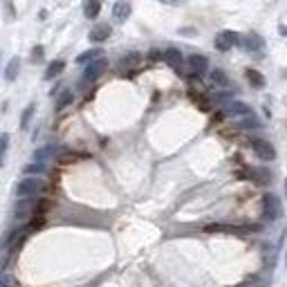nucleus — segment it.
<instances>
[{
    "instance_id": "nucleus-1",
    "label": "nucleus",
    "mask_w": 287,
    "mask_h": 287,
    "mask_svg": "<svg viewBox=\"0 0 287 287\" xmlns=\"http://www.w3.org/2000/svg\"><path fill=\"white\" fill-rule=\"evenodd\" d=\"M281 200H278L274 193H267L265 197H263V215H265L267 220H276L278 215H281Z\"/></svg>"
},
{
    "instance_id": "nucleus-2",
    "label": "nucleus",
    "mask_w": 287,
    "mask_h": 287,
    "mask_svg": "<svg viewBox=\"0 0 287 287\" xmlns=\"http://www.w3.org/2000/svg\"><path fill=\"white\" fill-rule=\"evenodd\" d=\"M251 146H254V153L258 155L263 162L276 160V150H274V146H271L269 142H265V139H251Z\"/></svg>"
},
{
    "instance_id": "nucleus-3",
    "label": "nucleus",
    "mask_w": 287,
    "mask_h": 287,
    "mask_svg": "<svg viewBox=\"0 0 287 287\" xmlns=\"http://www.w3.org/2000/svg\"><path fill=\"white\" fill-rule=\"evenodd\" d=\"M240 43V36L236 32H231V29H224V32H220L218 36H215V49H220V52H227V49H231L234 45H238Z\"/></svg>"
},
{
    "instance_id": "nucleus-4",
    "label": "nucleus",
    "mask_w": 287,
    "mask_h": 287,
    "mask_svg": "<svg viewBox=\"0 0 287 287\" xmlns=\"http://www.w3.org/2000/svg\"><path fill=\"white\" fill-rule=\"evenodd\" d=\"M43 189V182L36 180V177H29V180H23L21 184L16 186V195L18 197H27V195H36Z\"/></svg>"
},
{
    "instance_id": "nucleus-5",
    "label": "nucleus",
    "mask_w": 287,
    "mask_h": 287,
    "mask_svg": "<svg viewBox=\"0 0 287 287\" xmlns=\"http://www.w3.org/2000/svg\"><path fill=\"white\" fill-rule=\"evenodd\" d=\"M106 65H108V61L106 59H95V61H90V65L85 68V81H95V79H99V76L103 74V70H106Z\"/></svg>"
},
{
    "instance_id": "nucleus-6",
    "label": "nucleus",
    "mask_w": 287,
    "mask_h": 287,
    "mask_svg": "<svg viewBox=\"0 0 287 287\" xmlns=\"http://www.w3.org/2000/svg\"><path fill=\"white\" fill-rule=\"evenodd\" d=\"M110 34H112L110 25H108V23H99V25H95L90 29V41L92 43H103V41L110 38Z\"/></svg>"
},
{
    "instance_id": "nucleus-7",
    "label": "nucleus",
    "mask_w": 287,
    "mask_h": 287,
    "mask_svg": "<svg viewBox=\"0 0 287 287\" xmlns=\"http://www.w3.org/2000/svg\"><path fill=\"white\" fill-rule=\"evenodd\" d=\"M130 14H133V7H130V2H126V0H119V2H115V7H112V18L119 23L130 18Z\"/></svg>"
},
{
    "instance_id": "nucleus-8",
    "label": "nucleus",
    "mask_w": 287,
    "mask_h": 287,
    "mask_svg": "<svg viewBox=\"0 0 287 287\" xmlns=\"http://www.w3.org/2000/svg\"><path fill=\"white\" fill-rule=\"evenodd\" d=\"M189 68H191V72H195V74L207 72V70H209L207 56H202V54H193V56H189Z\"/></svg>"
},
{
    "instance_id": "nucleus-9",
    "label": "nucleus",
    "mask_w": 287,
    "mask_h": 287,
    "mask_svg": "<svg viewBox=\"0 0 287 287\" xmlns=\"http://www.w3.org/2000/svg\"><path fill=\"white\" fill-rule=\"evenodd\" d=\"M245 175L249 180H254L256 184H269L271 182V173L267 168H249V170H245Z\"/></svg>"
},
{
    "instance_id": "nucleus-10",
    "label": "nucleus",
    "mask_w": 287,
    "mask_h": 287,
    "mask_svg": "<svg viewBox=\"0 0 287 287\" xmlns=\"http://www.w3.org/2000/svg\"><path fill=\"white\" fill-rule=\"evenodd\" d=\"M240 43H242V48L249 49V52H261V49L265 48V41H263V38L258 36V34H254V32L247 34L245 41H240Z\"/></svg>"
},
{
    "instance_id": "nucleus-11",
    "label": "nucleus",
    "mask_w": 287,
    "mask_h": 287,
    "mask_svg": "<svg viewBox=\"0 0 287 287\" xmlns=\"http://www.w3.org/2000/svg\"><path fill=\"white\" fill-rule=\"evenodd\" d=\"M99 11H101V0H85V5H83L85 18H96Z\"/></svg>"
},
{
    "instance_id": "nucleus-12",
    "label": "nucleus",
    "mask_w": 287,
    "mask_h": 287,
    "mask_svg": "<svg viewBox=\"0 0 287 287\" xmlns=\"http://www.w3.org/2000/svg\"><path fill=\"white\" fill-rule=\"evenodd\" d=\"M245 76H247V81L251 83V88H263L265 85V76L258 72V70H245Z\"/></svg>"
},
{
    "instance_id": "nucleus-13",
    "label": "nucleus",
    "mask_w": 287,
    "mask_h": 287,
    "mask_svg": "<svg viewBox=\"0 0 287 287\" xmlns=\"http://www.w3.org/2000/svg\"><path fill=\"white\" fill-rule=\"evenodd\" d=\"M164 59H166V63H168V65H173L175 70H180V68H182V54L177 52L175 48L166 49V52H164Z\"/></svg>"
},
{
    "instance_id": "nucleus-14",
    "label": "nucleus",
    "mask_w": 287,
    "mask_h": 287,
    "mask_svg": "<svg viewBox=\"0 0 287 287\" xmlns=\"http://www.w3.org/2000/svg\"><path fill=\"white\" fill-rule=\"evenodd\" d=\"M65 70V61H52L45 70V79H54V76H59L61 72Z\"/></svg>"
},
{
    "instance_id": "nucleus-15",
    "label": "nucleus",
    "mask_w": 287,
    "mask_h": 287,
    "mask_svg": "<svg viewBox=\"0 0 287 287\" xmlns=\"http://www.w3.org/2000/svg\"><path fill=\"white\" fill-rule=\"evenodd\" d=\"M99 56H101V49H90V52L79 54V59H76V63H90V61L99 59Z\"/></svg>"
},
{
    "instance_id": "nucleus-16",
    "label": "nucleus",
    "mask_w": 287,
    "mask_h": 287,
    "mask_svg": "<svg viewBox=\"0 0 287 287\" xmlns=\"http://www.w3.org/2000/svg\"><path fill=\"white\" fill-rule=\"evenodd\" d=\"M18 68H21L18 59H11V61H9V65H7V72H5V76H7V79H9V81H14V79H16Z\"/></svg>"
},
{
    "instance_id": "nucleus-17",
    "label": "nucleus",
    "mask_w": 287,
    "mask_h": 287,
    "mask_svg": "<svg viewBox=\"0 0 287 287\" xmlns=\"http://www.w3.org/2000/svg\"><path fill=\"white\" fill-rule=\"evenodd\" d=\"M229 110L234 112V115H245V117H247V115H251L249 106H245V103H238V101L231 103V108H229Z\"/></svg>"
},
{
    "instance_id": "nucleus-18",
    "label": "nucleus",
    "mask_w": 287,
    "mask_h": 287,
    "mask_svg": "<svg viewBox=\"0 0 287 287\" xmlns=\"http://www.w3.org/2000/svg\"><path fill=\"white\" fill-rule=\"evenodd\" d=\"M211 79L215 81L218 85H227V83H229V79L224 76V72H222V70H213V72H211Z\"/></svg>"
},
{
    "instance_id": "nucleus-19",
    "label": "nucleus",
    "mask_w": 287,
    "mask_h": 287,
    "mask_svg": "<svg viewBox=\"0 0 287 287\" xmlns=\"http://www.w3.org/2000/svg\"><path fill=\"white\" fill-rule=\"evenodd\" d=\"M68 103H72V92H68V90H65L63 95L59 96V101H56V108H59V110H63V108L68 106Z\"/></svg>"
},
{
    "instance_id": "nucleus-20",
    "label": "nucleus",
    "mask_w": 287,
    "mask_h": 287,
    "mask_svg": "<svg viewBox=\"0 0 287 287\" xmlns=\"http://www.w3.org/2000/svg\"><path fill=\"white\" fill-rule=\"evenodd\" d=\"M7 142H9V137L2 135V137H0V164H2V155H5V150H7Z\"/></svg>"
},
{
    "instance_id": "nucleus-21",
    "label": "nucleus",
    "mask_w": 287,
    "mask_h": 287,
    "mask_svg": "<svg viewBox=\"0 0 287 287\" xmlns=\"http://www.w3.org/2000/svg\"><path fill=\"white\" fill-rule=\"evenodd\" d=\"M32 112H34V106H29L25 112H23V128L27 126V121H29V117H32Z\"/></svg>"
},
{
    "instance_id": "nucleus-22",
    "label": "nucleus",
    "mask_w": 287,
    "mask_h": 287,
    "mask_svg": "<svg viewBox=\"0 0 287 287\" xmlns=\"http://www.w3.org/2000/svg\"><path fill=\"white\" fill-rule=\"evenodd\" d=\"M139 63V54H130V56H126V61H123V65H135Z\"/></svg>"
},
{
    "instance_id": "nucleus-23",
    "label": "nucleus",
    "mask_w": 287,
    "mask_h": 287,
    "mask_svg": "<svg viewBox=\"0 0 287 287\" xmlns=\"http://www.w3.org/2000/svg\"><path fill=\"white\" fill-rule=\"evenodd\" d=\"M242 126H245V128H256V126H258V121H256L251 115H247V121H242Z\"/></svg>"
},
{
    "instance_id": "nucleus-24",
    "label": "nucleus",
    "mask_w": 287,
    "mask_h": 287,
    "mask_svg": "<svg viewBox=\"0 0 287 287\" xmlns=\"http://www.w3.org/2000/svg\"><path fill=\"white\" fill-rule=\"evenodd\" d=\"M32 59H34V61H41V59H43V48H41V45H38V48H34Z\"/></svg>"
},
{
    "instance_id": "nucleus-25",
    "label": "nucleus",
    "mask_w": 287,
    "mask_h": 287,
    "mask_svg": "<svg viewBox=\"0 0 287 287\" xmlns=\"http://www.w3.org/2000/svg\"><path fill=\"white\" fill-rule=\"evenodd\" d=\"M166 2H173V5H175V2H182V0H166Z\"/></svg>"
}]
</instances>
